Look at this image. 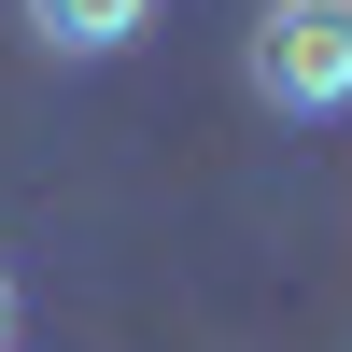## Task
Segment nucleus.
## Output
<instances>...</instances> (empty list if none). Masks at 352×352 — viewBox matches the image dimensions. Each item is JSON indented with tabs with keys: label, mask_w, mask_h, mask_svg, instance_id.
Returning a JSON list of instances; mask_svg holds the SVG:
<instances>
[{
	"label": "nucleus",
	"mask_w": 352,
	"mask_h": 352,
	"mask_svg": "<svg viewBox=\"0 0 352 352\" xmlns=\"http://www.w3.org/2000/svg\"><path fill=\"white\" fill-rule=\"evenodd\" d=\"M14 14H28L43 56H127L141 28H155V0H14Z\"/></svg>",
	"instance_id": "2"
},
{
	"label": "nucleus",
	"mask_w": 352,
	"mask_h": 352,
	"mask_svg": "<svg viewBox=\"0 0 352 352\" xmlns=\"http://www.w3.org/2000/svg\"><path fill=\"white\" fill-rule=\"evenodd\" d=\"M240 85L282 127H338L352 113V0H268L240 43Z\"/></svg>",
	"instance_id": "1"
},
{
	"label": "nucleus",
	"mask_w": 352,
	"mask_h": 352,
	"mask_svg": "<svg viewBox=\"0 0 352 352\" xmlns=\"http://www.w3.org/2000/svg\"><path fill=\"white\" fill-rule=\"evenodd\" d=\"M0 352H14V268H0Z\"/></svg>",
	"instance_id": "3"
}]
</instances>
